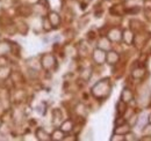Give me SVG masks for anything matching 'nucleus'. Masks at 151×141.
Returning a JSON list of instances; mask_svg holds the SVG:
<instances>
[{
    "label": "nucleus",
    "mask_w": 151,
    "mask_h": 141,
    "mask_svg": "<svg viewBox=\"0 0 151 141\" xmlns=\"http://www.w3.org/2000/svg\"><path fill=\"white\" fill-rule=\"evenodd\" d=\"M7 58L6 57H2V56H0V67H2V66H7Z\"/></svg>",
    "instance_id": "nucleus-23"
},
{
    "label": "nucleus",
    "mask_w": 151,
    "mask_h": 141,
    "mask_svg": "<svg viewBox=\"0 0 151 141\" xmlns=\"http://www.w3.org/2000/svg\"><path fill=\"white\" fill-rule=\"evenodd\" d=\"M48 19H49V21H50V23L52 24V27H54V29H56L58 28L59 26H60V23H62V18H60V15L55 12V11H51V12H49L48 13Z\"/></svg>",
    "instance_id": "nucleus-7"
},
{
    "label": "nucleus",
    "mask_w": 151,
    "mask_h": 141,
    "mask_svg": "<svg viewBox=\"0 0 151 141\" xmlns=\"http://www.w3.org/2000/svg\"><path fill=\"white\" fill-rule=\"evenodd\" d=\"M98 48L107 52V51L112 50V42L109 41V38L107 36H102L98 41Z\"/></svg>",
    "instance_id": "nucleus-9"
},
{
    "label": "nucleus",
    "mask_w": 151,
    "mask_h": 141,
    "mask_svg": "<svg viewBox=\"0 0 151 141\" xmlns=\"http://www.w3.org/2000/svg\"><path fill=\"white\" fill-rule=\"evenodd\" d=\"M0 41H1V35H0Z\"/></svg>",
    "instance_id": "nucleus-28"
},
{
    "label": "nucleus",
    "mask_w": 151,
    "mask_h": 141,
    "mask_svg": "<svg viewBox=\"0 0 151 141\" xmlns=\"http://www.w3.org/2000/svg\"><path fill=\"white\" fill-rule=\"evenodd\" d=\"M148 123H150V124H151V113L149 115V117H148Z\"/></svg>",
    "instance_id": "nucleus-26"
},
{
    "label": "nucleus",
    "mask_w": 151,
    "mask_h": 141,
    "mask_svg": "<svg viewBox=\"0 0 151 141\" xmlns=\"http://www.w3.org/2000/svg\"><path fill=\"white\" fill-rule=\"evenodd\" d=\"M107 37L109 38L111 42H115L119 43L122 41V30L120 28H112L108 33H107Z\"/></svg>",
    "instance_id": "nucleus-6"
},
{
    "label": "nucleus",
    "mask_w": 151,
    "mask_h": 141,
    "mask_svg": "<svg viewBox=\"0 0 151 141\" xmlns=\"http://www.w3.org/2000/svg\"><path fill=\"white\" fill-rule=\"evenodd\" d=\"M12 52H13V43H11L9 41H0V56L7 57Z\"/></svg>",
    "instance_id": "nucleus-5"
},
{
    "label": "nucleus",
    "mask_w": 151,
    "mask_h": 141,
    "mask_svg": "<svg viewBox=\"0 0 151 141\" xmlns=\"http://www.w3.org/2000/svg\"><path fill=\"white\" fill-rule=\"evenodd\" d=\"M59 128L66 134V133H71L75 128V125H73V122L71 119H66L64 122H62L60 125H59Z\"/></svg>",
    "instance_id": "nucleus-14"
},
{
    "label": "nucleus",
    "mask_w": 151,
    "mask_h": 141,
    "mask_svg": "<svg viewBox=\"0 0 151 141\" xmlns=\"http://www.w3.org/2000/svg\"><path fill=\"white\" fill-rule=\"evenodd\" d=\"M139 141H150L151 140V135H145V137H143V138H141V139H138Z\"/></svg>",
    "instance_id": "nucleus-25"
},
{
    "label": "nucleus",
    "mask_w": 151,
    "mask_h": 141,
    "mask_svg": "<svg viewBox=\"0 0 151 141\" xmlns=\"http://www.w3.org/2000/svg\"><path fill=\"white\" fill-rule=\"evenodd\" d=\"M130 131H132V127H130L129 124H127V123L116 125V127L114 128V133H116V134H121V135H126V134L129 133Z\"/></svg>",
    "instance_id": "nucleus-13"
},
{
    "label": "nucleus",
    "mask_w": 151,
    "mask_h": 141,
    "mask_svg": "<svg viewBox=\"0 0 151 141\" xmlns=\"http://www.w3.org/2000/svg\"><path fill=\"white\" fill-rule=\"evenodd\" d=\"M92 58L96 65H104L106 63V51L96 48L92 53Z\"/></svg>",
    "instance_id": "nucleus-4"
},
{
    "label": "nucleus",
    "mask_w": 151,
    "mask_h": 141,
    "mask_svg": "<svg viewBox=\"0 0 151 141\" xmlns=\"http://www.w3.org/2000/svg\"><path fill=\"white\" fill-rule=\"evenodd\" d=\"M12 75V70L9 66L0 67V80H7Z\"/></svg>",
    "instance_id": "nucleus-17"
},
{
    "label": "nucleus",
    "mask_w": 151,
    "mask_h": 141,
    "mask_svg": "<svg viewBox=\"0 0 151 141\" xmlns=\"http://www.w3.org/2000/svg\"><path fill=\"white\" fill-rule=\"evenodd\" d=\"M91 93L93 97L96 100H106L111 93H112V83L109 79H102L94 83V86L91 89Z\"/></svg>",
    "instance_id": "nucleus-1"
},
{
    "label": "nucleus",
    "mask_w": 151,
    "mask_h": 141,
    "mask_svg": "<svg viewBox=\"0 0 151 141\" xmlns=\"http://www.w3.org/2000/svg\"><path fill=\"white\" fill-rule=\"evenodd\" d=\"M135 41V34L130 29H126L122 31V42L127 45H132Z\"/></svg>",
    "instance_id": "nucleus-11"
},
{
    "label": "nucleus",
    "mask_w": 151,
    "mask_h": 141,
    "mask_svg": "<svg viewBox=\"0 0 151 141\" xmlns=\"http://www.w3.org/2000/svg\"><path fill=\"white\" fill-rule=\"evenodd\" d=\"M64 138H65V133L60 128H56L51 133V141H63Z\"/></svg>",
    "instance_id": "nucleus-15"
},
{
    "label": "nucleus",
    "mask_w": 151,
    "mask_h": 141,
    "mask_svg": "<svg viewBox=\"0 0 151 141\" xmlns=\"http://www.w3.org/2000/svg\"><path fill=\"white\" fill-rule=\"evenodd\" d=\"M123 5L126 8H128V11L134 9L135 13H138L139 9L144 6V0H126Z\"/></svg>",
    "instance_id": "nucleus-3"
},
{
    "label": "nucleus",
    "mask_w": 151,
    "mask_h": 141,
    "mask_svg": "<svg viewBox=\"0 0 151 141\" xmlns=\"http://www.w3.org/2000/svg\"><path fill=\"white\" fill-rule=\"evenodd\" d=\"M120 100H121V101H123V102H126L127 104H128V103H130L132 100H134V94H132V91L129 88L124 87V88L122 89V91H121Z\"/></svg>",
    "instance_id": "nucleus-12"
},
{
    "label": "nucleus",
    "mask_w": 151,
    "mask_h": 141,
    "mask_svg": "<svg viewBox=\"0 0 151 141\" xmlns=\"http://www.w3.org/2000/svg\"><path fill=\"white\" fill-rule=\"evenodd\" d=\"M52 117H54V119H52V122L56 124L57 120H59V122H62V112L56 109V110H54L52 111Z\"/></svg>",
    "instance_id": "nucleus-20"
},
{
    "label": "nucleus",
    "mask_w": 151,
    "mask_h": 141,
    "mask_svg": "<svg viewBox=\"0 0 151 141\" xmlns=\"http://www.w3.org/2000/svg\"><path fill=\"white\" fill-rule=\"evenodd\" d=\"M42 28H43V30L47 31V33H49V31H51V30L54 29V27H52V24L50 23L48 16H44V18L42 19Z\"/></svg>",
    "instance_id": "nucleus-18"
},
{
    "label": "nucleus",
    "mask_w": 151,
    "mask_h": 141,
    "mask_svg": "<svg viewBox=\"0 0 151 141\" xmlns=\"http://www.w3.org/2000/svg\"><path fill=\"white\" fill-rule=\"evenodd\" d=\"M144 74H145V70H144V68H141V67H137V68H135V70L132 72V78H134V79H137V80L143 79Z\"/></svg>",
    "instance_id": "nucleus-19"
},
{
    "label": "nucleus",
    "mask_w": 151,
    "mask_h": 141,
    "mask_svg": "<svg viewBox=\"0 0 151 141\" xmlns=\"http://www.w3.org/2000/svg\"><path fill=\"white\" fill-rule=\"evenodd\" d=\"M124 140H126V137L124 135H121V134L113 133V135L111 137V141H124Z\"/></svg>",
    "instance_id": "nucleus-21"
},
{
    "label": "nucleus",
    "mask_w": 151,
    "mask_h": 141,
    "mask_svg": "<svg viewBox=\"0 0 151 141\" xmlns=\"http://www.w3.org/2000/svg\"><path fill=\"white\" fill-rule=\"evenodd\" d=\"M91 74H92V70H85L83 73H81V78L85 80V81H87V80H90V78H91Z\"/></svg>",
    "instance_id": "nucleus-22"
},
{
    "label": "nucleus",
    "mask_w": 151,
    "mask_h": 141,
    "mask_svg": "<svg viewBox=\"0 0 151 141\" xmlns=\"http://www.w3.org/2000/svg\"><path fill=\"white\" fill-rule=\"evenodd\" d=\"M38 4H41L42 6H44V7H47L48 8V0H38Z\"/></svg>",
    "instance_id": "nucleus-24"
},
{
    "label": "nucleus",
    "mask_w": 151,
    "mask_h": 141,
    "mask_svg": "<svg viewBox=\"0 0 151 141\" xmlns=\"http://www.w3.org/2000/svg\"><path fill=\"white\" fill-rule=\"evenodd\" d=\"M35 137L38 141H51V134H49L44 128L38 127L35 132Z\"/></svg>",
    "instance_id": "nucleus-10"
},
{
    "label": "nucleus",
    "mask_w": 151,
    "mask_h": 141,
    "mask_svg": "<svg viewBox=\"0 0 151 141\" xmlns=\"http://www.w3.org/2000/svg\"><path fill=\"white\" fill-rule=\"evenodd\" d=\"M41 67L45 70H54L57 66V60L54 54L51 53H44L41 56V60H40Z\"/></svg>",
    "instance_id": "nucleus-2"
},
{
    "label": "nucleus",
    "mask_w": 151,
    "mask_h": 141,
    "mask_svg": "<svg viewBox=\"0 0 151 141\" xmlns=\"http://www.w3.org/2000/svg\"><path fill=\"white\" fill-rule=\"evenodd\" d=\"M120 60V54L114 51V50H109L106 52V63L111 66H113L115 64H117Z\"/></svg>",
    "instance_id": "nucleus-8"
},
{
    "label": "nucleus",
    "mask_w": 151,
    "mask_h": 141,
    "mask_svg": "<svg viewBox=\"0 0 151 141\" xmlns=\"http://www.w3.org/2000/svg\"><path fill=\"white\" fill-rule=\"evenodd\" d=\"M1 123H2V122H1V120H0V126H1Z\"/></svg>",
    "instance_id": "nucleus-27"
},
{
    "label": "nucleus",
    "mask_w": 151,
    "mask_h": 141,
    "mask_svg": "<svg viewBox=\"0 0 151 141\" xmlns=\"http://www.w3.org/2000/svg\"><path fill=\"white\" fill-rule=\"evenodd\" d=\"M127 108H128V104L121 100H119V102L116 103V113L119 116H123L127 111Z\"/></svg>",
    "instance_id": "nucleus-16"
}]
</instances>
